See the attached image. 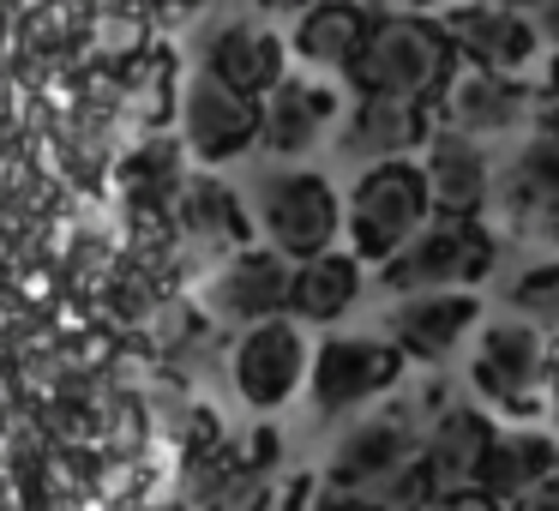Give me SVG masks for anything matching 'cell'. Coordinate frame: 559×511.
<instances>
[{
  "instance_id": "6da1fadb",
  "label": "cell",
  "mask_w": 559,
  "mask_h": 511,
  "mask_svg": "<svg viewBox=\"0 0 559 511\" xmlns=\"http://www.w3.org/2000/svg\"><path fill=\"white\" fill-rule=\"evenodd\" d=\"M457 73L451 37L439 31L433 13H373L355 61L343 67V79L355 85V97H403V103H427L433 109L439 91Z\"/></svg>"
},
{
  "instance_id": "7a4b0ae2",
  "label": "cell",
  "mask_w": 559,
  "mask_h": 511,
  "mask_svg": "<svg viewBox=\"0 0 559 511\" xmlns=\"http://www.w3.org/2000/svg\"><path fill=\"white\" fill-rule=\"evenodd\" d=\"M475 361H469V385L481 391V409L499 415H547V397H554V337L535 331L530 319L506 313L475 325Z\"/></svg>"
},
{
  "instance_id": "3957f363",
  "label": "cell",
  "mask_w": 559,
  "mask_h": 511,
  "mask_svg": "<svg viewBox=\"0 0 559 511\" xmlns=\"http://www.w3.org/2000/svg\"><path fill=\"white\" fill-rule=\"evenodd\" d=\"M499 265V241L481 217H427L397 253L379 265V283L391 295L421 289H475Z\"/></svg>"
},
{
  "instance_id": "277c9868",
  "label": "cell",
  "mask_w": 559,
  "mask_h": 511,
  "mask_svg": "<svg viewBox=\"0 0 559 511\" xmlns=\"http://www.w3.org/2000/svg\"><path fill=\"white\" fill-rule=\"evenodd\" d=\"M427 217H433V205H427V181L415 157L367 163L361 181L343 199V235H349V253L361 265H385Z\"/></svg>"
},
{
  "instance_id": "5b68a950",
  "label": "cell",
  "mask_w": 559,
  "mask_h": 511,
  "mask_svg": "<svg viewBox=\"0 0 559 511\" xmlns=\"http://www.w3.org/2000/svg\"><path fill=\"white\" fill-rule=\"evenodd\" d=\"M253 229L265 235L271 253H283L289 265L313 253H331L343 235V199L319 169H271L253 187Z\"/></svg>"
},
{
  "instance_id": "8992f818",
  "label": "cell",
  "mask_w": 559,
  "mask_h": 511,
  "mask_svg": "<svg viewBox=\"0 0 559 511\" xmlns=\"http://www.w3.org/2000/svg\"><path fill=\"white\" fill-rule=\"evenodd\" d=\"M439 409H445L439 391H409V397L367 403L361 421H349V427H343V439L331 445L325 482H349V475H373V470H391V463L421 457L427 421H433Z\"/></svg>"
},
{
  "instance_id": "52a82bcc",
  "label": "cell",
  "mask_w": 559,
  "mask_h": 511,
  "mask_svg": "<svg viewBox=\"0 0 559 511\" xmlns=\"http://www.w3.org/2000/svg\"><path fill=\"white\" fill-rule=\"evenodd\" d=\"M403 355L385 337H325L307 361V385H313V415L319 421H343V415L367 409V403L391 397L403 385Z\"/></svg>"
},
{
  "instance_id": "ba28073f",
  "label": "cell",
  "mask_w": 559,
  "mask_h": 511,
  "mask_svg": "<svg viewBox=\"0 0 559 511\" xmlns=\"http://www.w3.org/2000/svg\"><path fill=\"white\" fill-rule=\"evenodd\" d=\"M307 361H313L307 325H295L289 313H277V319H259V325L241 331V343H235V355H229V379H235L247 409L271 415L307 385Z\"/></svg>"
},
{
  "instance_id": "9c48e42d",
  "label": "cell",
  "mask_w": 559,
  "mask_h": 511,
  "mask_svg": "<svg viewBox=\"0 0 559 511\" xmlns=\"http://www.w3.org/2000/svg\"><path fill=\"white\" fill-rule=\"evenodd\" d=\"M439 31L451 37L457 67H475V73L523 79L535 61H542L535 19L511 13V7H493V0H451L445 13H439Z\"/></svg>"
},
{
  "instance_id": "30bf717a",
  "label": "cell",
  "mask_w": 559,
  "mask_h": 511,
  "mask_svg": "<svg viewBox=\"0 0 559 511\" xmlns=\"http://www.w3.org/2000/svg\"><path fill=\"white\" fill-rule=\"evenodd\" d=\"M506 229L530 247H559V139L530 133L511 163L493 175V199Z\"/></svg>"
},
{
  "instance_id": "8fae6325",
  "label": "cell",
  "mask_w": 559,
  "mask_h": 511,
  "mask_svg": "<svg viewBox=\"0 0 559 511\" xmlns=\"http://www.w3.org/2000/svg\"><path fill=\"white\" fill-rule=\"evenodd\" d=\"M481 325V295L475 289H421L397 295L385 313V343L403 361H451L463 337H475Z\"/></svg>"
},
{
  "instance_id": "7c38bea8",
  "label": "cell",
  "mask_w": 559,
  "mask_h": 511,
  "mask_svg": "<svg viewBox=\"0 0 559 511\" xmlns=\"http://www.w3.org/2000/svg\"><path fill=\"white\" fill-rule=\"evenodd\" d=\"M415 163H421L433 217H481L487 211V199H493V157H487L481 139L451 133V127L433 121V133L415 151Z\"/></svg>"
},
{
  "instance_id": "4fadbf2b",
  "label": "cell",
  "mask_w": 559,
  "mask_h": 511,
  "mask_svg": "<svg viewBox=\"0 0 559 511\" xmlns=\"http://www.w3.org/2000/svg\"><path fill=\"white\" fill-rule=\"evenodd\" d=\"M439 127L451 133H469V139H506V133H523L530 127V109H535V85L523 79H506V73H475V67H457L451 85L439 91Z\"/></svg>"
},
{
  "instance_id": "5bb4252c",
  "label": "cell",
  "mask_w": 559,
  "mask_h": 511,
  "mask_svg": "<svg viewBox=\"0 0 559 511\" xmlns=\"http://www.w3.org/2000/svg\"><path fill=\"white\" fill-rule=\"evenodd\" d=\"M199 73L259 103L283 73H289V43L271 25H259V19H229V25L199 37Z\"/></svg>"
},
{
  "instance_id": "9a60e30c",
  "label": "cell",
  "mask_w": 559,
  "mask_h": 511,
  "mask_svg": "<svg viewBox=\"0 0 559 511\" xmlns=\"http://www.w3.org/2000/svg\"><path fill=\"white\" fill-rule=\"evenodd\" d=\"M331 127H337V91L325 79L283 73L259 97V145H265V157H283V163L307 157Z\"/></svg>"
},
{
  "instance_id": "2e32d148",
  "label": "cell",
  "mask_w": 559,
  "mask_h": 511,
  "mask_svg": "<svg viewBox=\"0 0 559 511\" xmlns=\"http://www.w3.org/2000/svg\"><path fill=\"white\" fill-rule=\"evenodd\" d=\"M181 133L199 163H211V169L235 163L259 145V103L217 85V79H205V73H193V85L181 97Z\"/></svg>"
},
{
  "instance_id": "e0dca14e",
  "label": "cell",
  "mask_w": 559,
  "mask_h": 511,
  "mask_svg": "<svg viewBox=\"0 0 559 511\" xmlns=\"http://www.w3.org/2000/svg\"><path fill=\"white\" fill-rule=\"evenodd\" d=\"M289 259L271 253V247H235L229 265L211 283V313L217 325H259V319H277L289 307Z\"/></svg>"
},
{
  "instance_id": "ac0fdd59",
  "label": "cell",
  "mask_w": 559,
  "mask_h": 511,
  "mask_svg": "<svg viewBox=\"0 0 559 511\" xmlns=\"http://www.w3.org/2000/svg\"><path fill=\"white\" fill-rule=\"evenodd\" d=\"M433 133V109L427 103H403V97H355V109L343 115L337 151L349 163H391V157H415Z\"/></svg>"
},
{
  "instance_id": "d6986e66",
  "label": "cell",
  "mask_w": 559,
  "mask_h": 511,
  "mask_svg": "<svg viewBox=\"0 0 559 511\" xmlns=\"http://www.w3.org/2000/svg\"><path fill=\"white\" fill-rule=\"evenodd\" d=\"M493 439V415L481 403H445V409L427 421L421 439V470L433 494H451V487H475V470H481V451Z\"/></svg>"
},
{
  "instance_id": "ffe728a7",
  "label": "cell",
  "mask_w": 559,
  "mask_h": 511,
  "mask_svg": "<svg viewBox=\"0 0 559 511\" xmlns=\"http://www.w3.org/2000/svg\"><path fill=\"white\" fill-rule=\"evenodd\" d=\"M559 463V433H542V427H493L481 451V470H475V487L493 494L499 506H511L518 494L542 487Z\"/></svg>"
},
{
  "instance_id": "44dd1931",
  "label": "cell",
  "mask_w": 559,
  "mask_h": 511,
  "mask_svg": "<svg viewBox=\"0 0 559 511\" xmlns=\"http://www.w3.org/2000/svg\"><path fill=\"white\" fill-rule=\"evenodd\" d=\"M367 25H373V7H361V0H313L307 13H295V31L283 43L313 73H343L361 49Z\"/></svg>"
},
{
  "instance_id": "7402d4cb",
  "label": "cell",
  "mask_w": 559,
  "mask_h": 511,
  "mask_svg": "<svg viewBox=\"0 0 559 511\" xmlns=\"http://www.w3.org/2000/svg\"><path fill=\"white\" fill-rule=\"evenodd\" d=\"M361 277H367V265L355 253H337V247L301 259V265L289 271V307H283V313H289L295 325H337V319L361 301Z\"/></svg>"
},
{
  "instance_id": "603a6c76",
  "label": "cell",
  "mask_w": 559,
  "mask_h": 511,
  "mask_svg": "<svg viewBox=\"0 0 559 511\" xmlns=\"http://www.w3.org/2000/svg\"><path fill=\"white\" fill-rule=\"evenodd\" d=\"M427 499H433L427 470H421V457H409V463H391V470H373V475L325 482L313 511H421Z\"/></svg>"
},
{
  "instance_id": "cb8c5ba5",
  "label": "cell",
  "mask_w": 559,
  "mask_h": 511,
  "mask_svg": "<svg viewBox=\"0 0 559 511\" xmlns=\"http://www.w3.org/2000/svg\"><path fill=\"white\" fill-rule=\"evenodd\" d=\"M175 217H181L187 241L199 247H247V235H253V217H247V205L235 199V187H223L217 175H193V181H181V199H175Z\"/></svg>"
},
{
  "instance_id": "d4e9b609",
  "label": "cell",
  "mask_w": 559,
  "mask_h": 511,
  "mask_svg": "<svg viewBox=\"0 0 559 511\" xmlns=\"http://www.w3.org/2000/svg\"><path fill=\"white\" fill-rule=\"evenodd\" d=\"M506 307L518 319H530L535 331L559 337V259H542V265H530L523 277H511Z\"/></svg>"
},
{
  "instance_id": "484cf974",
  "label": "cell",
  "mask_w": 559,
  "mask_h": 511,
  "mask_svg": "<svg viewBox=\"0 0 559 511\" xmlns=\"http://www.w3.org/2000/svg\"><path fill=\"white\" fill-rule=\"evenodd\" d=\"M259 506H271V482H265L259 470L235 475L229 494H223V511H259Z\"/></svg>"
},
{
  "instance_id": "4316f807",
  "label": "cell",
  "mask_w": 559,
  "mask_h": 511,
  "mask_svg": "<svg viewBox=\"0 0 559 511\" xmlns=\"http://www.w3.org/2000/svg\"><path fill=\"white\" fill-rule=\"evenodd\" d=\"M421 511H506L493 494H481V487H451V494H433Z\"/></svg>"
},
{
  "instance_id": "83f0119b",
  "label": "cell",
  "mask_w": 559,
  "mask_h": 511,
  "mask_svg": "<svg viewBox=\"0 0 559 511\" xmlns=\"http://www.w3.org/2000/svg\"><path fill=\"white\" fill-rule=\"evenodd\" d=\"M530 133L559 139V97H535V109H530Z\"/></svg>"
},
{
  "instance_id": "f1b7e54d",
  "label": "cell",
  "mask_w": 559,
  "mask_h": 511,
  "mask_svg": "<svg viewBox=\"0 0 559 511\" xmlns=\"http://www.w3.org/2000/svg\"><path fill=\"white\" fill-rule=\"evenodd\" d=\"M506 511H559V499H554V487L542 482V487H530V494H518Z\"/></svg>"
},
{
  "instance_id": "f546056e",
  "label": "cell",
  "mask_w": 559,
  "mask_h": 511,
  "mask_svg": "<svg viewBox=\"0 0 559 511\" xmlns=\"http://www.w3.org/2000/svg\"><path fill=\"white\" fill-rule=\"evenodd\" d=\"M535 37H542V49H559V0H547L535 13Z\"/></svg>"
},
{
  "instance_id": "4dcf8cb0",
  "label": "cell",
  "mask_w": 559,
  "mask_h": 511,
  "mask_svg": "<svg viewBox=\"0 0 559 511\" xmlns=\"http://www.w3.org/2000/svg\"><path fill=\"white\" fill-rule=\"evenodd\" d=\"M391 13H445L451 0H385Z\"/></svg>"
},
{
  "instance_id": "1f68e13d",
  "label": "cell",
  "mask_w": 559,
  "mask_h": 511,
  "mask_svg": "<svg viewBox=\"0 0 559 511\" xmlns=\"http://www.w3.org/2000/svg\"><path fill=\"white\" fill-rule=\"evenodd\" d=\"M535 97H559V49L547 55V73H542V85H535Z\"/></svg>"
},
{
  "instance_id": "d6a6232c",
  "label": "cell",
  "mask_w": 559,
  "mask_h": 511,
  "mask_svg": "<svg viewBox=\"0 0 559 511\" xmlns=\"http://www.w3.org/2000/svg\"><path fill=\"white\" fill-rule=\"evenodd\" d=\"M253 7H259V13H307V7H313V0H253Z\"/></svg>"
},
{
  "instance_id": "836d02e7",
  "label": "cell",
  "mask_w": 559,
  "mask_h": 511,
  "mask_svg": "<svg viewBox=\"0 0 559 511\" xmlns=\"http://www.w3.org/2000/svg\"><path fill=\"white\" fill-rule=\"evenodd\" d=\"M547 415H554V433H559V337H554V397H547Z\"/></svg>"
},
{
  "instance_id": "e575fe53",
  "label": "cell",
  "mask_w": 559,
  "mask_h": 511,
  "mask_svg": "<svg viewBox=\"0 0 559 511\" xmlns=\"http://www.w3.org/2000/svg\"><path fill=\"white\" fill-rule=\"evenodd\" d=\"M493 7H511V13H523V19H535L547 7V0H493Z\"/></svg>"
},
{
  "instance_id": "d590c367",
  "label": "cell",
  "mask_w": 559,
  "mask_h": 511,
  "mask_svg": "<svg viewBox=\"0 0 559 511\" xmlns=\"http://www.w3.org/2000/svg\"><path fill=\"white\" fill-rule=\"evenodd\" d=\"M547 487H554V499H559V463H554V475H547Z\"/></svg>"
},
{
  "instance_id": "8d00e7d4",
  "label": "cell",
  "mask_w": 559,
  "mask_h": 511,
  "mask_svg": "<svg viewBox=\"0 0 559 511\" xmlns=\"http://www.w3.org/2000/svg\"><path fill=\"white\" fill-rule=\"evenodd\" d=\"M181 7H205V0H181Z\"/></svg>"
}]
</instances>
